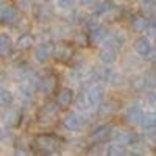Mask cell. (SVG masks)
Wrapping results in <instances>:
<instances>
[{
    "mask_svg": "<svg viewBox=\"0 0 156 156\" xmlns=\"http://www.w3.org/2000/svg\"><path fill=\"white\" fill-rule=\"evenodd\" d=\"M103 101V89L100 86H90L86 89V92L81 94L78 100V108L81 111H90V109H98Z\"/></svg>",
    "mask_w": 156,
    "mask_h": 156,
    "instance_id": "cell-1",
    "label": "cell"
},
{
    "mask_svg": "<svg viewBox=\"0 0 156 156\" xmlns=\"http://www.w3.org/2000/svg\"><path fill=\"white\" fill-rule=\"evenodd\" d=\"M59 144H61V140L55 134H37L33 139L34 148L44 154H50V153H55L56 150H59Z\"/></svg>",
    "mask_w": 156,
    "mask_h": 156,
    "instance_id": "cell-2",
    "label": "cell"
},
{
    "mask_svg": "<svg viewBox=\"0 0 156 156\" xmlns=\"http://www.w3.org/2000/svg\"><path fill=\"white\" fill-rule=\"evenodd\" d=\"M55 87H56V76H55V75L47 73V75H44V76H41V78H37L36 89H37L41 94L50 95V94L55 90Z\"/></svg>",
    "mask_w": 156,
    "mask_h": 156,
    "instance_id": "cell-3",
    "label": "cell"
},
{
    "mask_svg": "<svg viewBox=\"0 0 156 156\" xmlns=\"http://www.w3.org/2000/svg\"><path fill=\"white\" fill-rule=\"evenodd\" d=\"M123 117H125V120L129 125H140L142 117H144V112H142V109H140V106L137 105V103H131V105H128L125 108Z\"/></svg>",
    "mask_w": 156,
    "mask_h": 156,
    "instance_id": "cell-4",
    "label": "cell"
},
{
    "mask_svg": "<svg viewBox=\"0 0 156 156\" xmlns=\"http://www.w3.org/2000/svg\"><path fill=\"white\" fill-rule=\"evenodd\" d=\"M75 100V94H73V90L69 89V87H62L58 90V94L55 97V101L58 103V106L61 109H67L72 103Z\"/></svg>",
    "mask_w": 156,
    "mask_h": 156,
    "instance_id": "cell-5",
    "label": "cell"
},
{
    "mask_svg": "<svg viewBox=\"0 0 156 156\" xmlns=\"http://www.w3.org/2000/svg\"><path fill=\"white\" fill-rule=\"evenodd\" d=\"M62 125L66 126L69 131H78L84 125V117H81L78 112H69L62 119Z\"/></svg>",
    "mask_w": 156,
    "mask_h": 156,
    "instance_id": "cell-6",
    "label": "cell"
},
{
    "mask_svg": "<svg viewBox=\"0 0 156 156\" xmlns=\"http://www.w3.org/2000/svg\"><path fill=\"white\" fill-rule=\"evenodd\" d=\"M59 106L58 103H47V105H44L41 108V111H39V120L41 122H50V120H55L58 117V112H59Z\"/></svg>",
    "mask_w": 156,
    "mask_h": 156,
    "instance_id": "cell-7",
    "label": "cell"
},
{
    "mask_svg": "<svg viewBox=\"0 0 156 156\" xmlns=\"http://www.w3.org/2000/svg\"><path fill=\"white\" fill-rule=\"evenodd\" d=\"M0 17H2V22L5 25H14L16 22H19L17 8L14 5H3L2 12H0Z\"/></svg>",
    "mask_w": 156,
    "mask_h": 156,
    "instance_id": "cell-8",
    "label": "cell"
},
{
    "mask_svg": "<svg viewBox=\"0 0 156 156\" xmlns=\"http://www.w3.org/2000/svg\"><path fill=\"white\" fill-rule=\"evenodd\" d=\"M53 51H55V45L51 42H44L41 45L36 47V51H34V56H36V61L37 62H45L48 61L51 56H53Z\"/></svg>",
    "mask_w": 156,
    "mask_h": 156,
    "instance_id": "cell-9",
    "label": "cell"
},
{
    "mask_svg": "<svg viewBox=\"0 0 156 156\" xmlns=\"http://www.w3.org/2000/svg\"><path fill=\"white\" fill-rule=\"evenodd\" d=\"M109 137H112V128L111 125H101L98 128H95L92 133H90V139L97 144H103V142L109 140Z\"/></svg>",
    "mask_w": 156,
    "mask_h": 156,
    "instance_id": "cell-10",
    "label": "cell"
},
{
    "mask_svg": "<svg viewBox=\"0 0 156 156\" xmlns=\"http://www.w3.org/2000/svg\"><path fill=\"white\" fill-rule=\"evenodd\" d=\"M73 56V50L70 45L67 44H58L55 45V51H53V58L58 62H69Z\"/></svg>",
    "mask_w": 156,
    "mask_h": 156,
    "instance_id": "cell-11",
    "label": "cell"
},
{
    "mask_svg": "<svg viewBox=\"0 0 156 156\" xmlns=\"http://www.w3.org/2000/svg\"><path fill=\"white\" fill-rule=\"evenodd\" d=\"M112 140L115 144H119L122 147H126V145H131L134 142H137V136L131 134V133H126V131H117L115 134H112Z\"/></svg>",
    "mask_w": 156,
    "mask_h": 156,
    "instance_id": "cell-12",
    "label": "cell"
},
{
    "mask_svg": "<svg viewBox=\"0 0 156 156\" xmlns=\"http://www.w3.org/2000/svg\"><path fill=\"white\" fill-rule=\"evenodd\" d=\"M134 51L137 55H140V56H148L150 53H151V44H150V41H148V37H137L136 41H134Z\"/></svg>",
    "mask_w": 156,
    "mask_h": 156,
    "instance_id": "cell-13",
    "label": "cell"
},
{
    "mask_svg": "<svg viewBox=\"0 0 156 156\" xmlns=\"http://www.w3.org/2000/svg\"><path fill=\"white\" fill-rule=\"evenodd\" d=\"M98 58H100V61H101L103 64H112V62H115V59H117L115 47H112V45H106V47L100 48Z\"/></svg>",
    "mask_w": 156,
    "mask_h": 156,
    "instance_id": "cell-14",
    "label": "cell"
},
{
    "mask_svg": "<svg viewBox=\"0 0 156 156\" xmlns=\"http://www.w3.org/2000/svg\"><path fill=\"white\" fill-rule=\"evenodd\" d=\"M22 120V111L20 109H12V111H8L3 117V122H5V126L8 128H14L20 123Z\"/></svg>",
    "mask_w": 156,
    "mask_h": 156,
    "instance_id": "cell-15",
    "label": "cell"
},
{
    "mask_svg": "<svg viewBox=\"0 0 156 156\" xmlns=\"http://www.w3.org/2000/svg\"><path fill=\"white\" fill-rule=\"evenodd\" d=\"M105 81L115 87V86H120V84H122L123 76H122V73H120V72H117V70L105 69Z\"/></svg>",
    "mask_w": 156,
    "mask_h": 156,
    "instance_id": "cell-16",
    "label": "cell"
},
{
    "mask_svg": "<svg viewBox=\"0 0 156 156\" xmlns=\"http://www.w3.org/2000/svg\"><path fill=\"white\" fill-rule=\"evenodd\" d=\"M148 27H150V20L147 17H144V16H137L131 22V28L136 33H145L148 30Z\"/></svg>",
    "mask_w": 156,
    "mask_h": 156,
    "instance_id": "cell-17",
    "label": "cell"
},
{
    "mask_svg": "<svg viewBox=\"0 0 156 156\" xmlns=\"http://www.w3.org/2000/svg\"><path fill=\"white\" fill-rule=\"evenodd\" d=\"M33 45H34V37L30 33H22L17 39V42H16L17 50H28Z\"/></svg>",
    "mask_w": 156,
    "mask_h": 156,
    "instance_id": "cell-18",
    "label": "cell"
},
{
    "mask_svg": "<svg viewBox=\"0 0 156 156\" xmlns=\"http://www.w3.org/2000/svg\"><path fill=\"white\" fill-rule=\"evenodd\" d=\"M111 11H115L114 3L109 2V0H105V2H100V3L95 5L94 14H95V16H106V14H109Z\"/></svg>",
    "mask_w": 156,
    "mask_h": 156,
    "instance_id": "cell-19",
    "label": "cell"
},
{
    "mask_svg": "<svg viewBox=\"0 0 156 156\" xmlns=\"http://www.w3.org/2000/svg\"><path fill=\"white\" fill-rule=\"evenodd\" d=\"M90 34V41L92 42H101V41H106L108 39V30L105 27H101V25H98V27H95L94 30L89 31Z\"/></svg>",
    "mask_w": 156,
    "mask_h": 156,
    "instance_id": "cell-20",
    "label": "cell"
},
{
    "mask_svg": "<svg viewBox=\"0 0 156 156\" xmlns=\"http://www.w3.org/2000/svg\"><path fill=\"white\" fill-rule=\"evenodd\" d=\"M0 51L2 56H9L12 51V41L8 34H2L0 36Z\"/></svg>",
    "mask_w": 156,
    "mask_h": 156,
    "instance_id": "cell-21",
    "label": "cell"
},
{
    "mask_svg": "<svg viewBox=\"0 0 156 156\" xmlns=\"http://www.w3.org/2000/svg\"><path fill=\"white\" fill-rule=\"evenodd\" d=\"M140 126L144 129H154L156 128V112H147L142 117V122H140Z\"/></svg>",
    "mask_w": 156,
    "mask_h": 156,
    "instance_id": "cell-22",
    "label": "cell"
},
{
    "mask_svg": "<svg viewBox=\"0 0 156 156\" xmlns=\"http://www.w3.org/2000/svg\"><path fill=\"white\" fill-rule=\"evenodd\" d=\"M34 17H36L39 22L45 23L47 20H50L51 17H53V14H51V11H50L47 6H39V8L34 9Z\"/></svg>",
    "mask_w": 156,
    "mask_h": 156,
    "instance_id": "cell-23",
    "label": "cell"
},
{
    "mask_svg": "<svg viewBox=\"0 0 156 156\" xmlns=\"http://www.w3.org/2000/svg\"><path fill=\"white\" fill-rule=\"evenodd\" d=\"M142 86H144L145 89H153L156 87V70H150L144 75V78H142Z\"/></svg>",
    "mask_w": 156,
    "mask_h": 156,
    "instance_id": "cell-24",
    "label": "cell"
},
{
    "mask_svg": "<svg viewBox=\"0 0 156 156\" xmlns=\"http://www.w3.org/2000/svg\"><path fill=\"white\" fill-rule=\"evenodd\" d=\"M125 41H126V37H125L123 33H115V34L111 36V44L109 45H112V47H122L125 44Z\"/></svg>",
    "mask_w": 156,
    "mask_h": 156,
    "instance_id": "cell-25",
    "label": "cell"
},
{
    "mask_svg": "<svg viewBox=\"0 0 156 156\" xmlns=\"http://www.w3.org/2000/svg\"><path fill=\"white\" fill-rule=\"evenodd\" d=\"M106 153L111 154V156H122V154H125V147H122V145H119V144H115V142H114L112 145L108 147Z\"/></svg>",
    "mask_w": 156,
    "mask_h": 156,
    "instance_id": "cell-26",
    "label": "cell"
},
{
    "mask_svg": "<svg viewBox=\"0 0 156 156\" xmlns=\"http://www.w3.org/2000/svg\"><path fill=\"white\" fill-rule=\"evenodd\" d=\"M0 100H2V106H3V108H9V105L12 103V94L9 92V90L3 89V90H2V97H0Z\"/></svg>",
    "mask_w": 156,
    "mask_h": 156,
    "instance_id": "cell-27",
    "label": "cell"
},
{
    "mask_svg": "<svg viewBox=\"0 0 156 156\" xmlns=\"http://www.w3.org/2000/svg\"><path fill=\"white\" fill-rule=\"evenodd\" d=\"M89 37H90V36H89ZM89 37H87V34H84V33H76V34L73 36V41H75V44L84 47V45L89 44Z\"/></svg>",
    "mask_w": 156,
    "mask_h": 156,
    "instance_id": "cell-28",
    "label": "cell"
},
{
    "mask_svg": "<svg viewBox=\"0 0 156 156\" xmlns=\"http://www.w3.org/2000/svg\"><path fill=\"white\" fill-rule=\"evenodd\" d=\"M73 3H75V0H56V5L61 9H69L73 6Z\"/></svg>",
    "mask_w": 156,
    "mask_h": 156,
    "instance_id": "cell-29",
    "label": "cell"
},
{
    "mask_svg": "<svg viewBox=\"0 0 156 156\" xmlns=\"http://www.w3.org/2000/svg\"><path fill=\"white\" fill-rule=\"evenodd\" d=\"M115 109H112V103H108V105H103L100 108V114L101 115H108V114H112Z\"/></svg>",
    "mask_w": 156,
    "mask_h": 156,
    "instance_id": "cell-30",
    "label": "cell"
},
{
    "mask_svg": "<svg viewBox=\"0 0 156 156\" xmlns=\"http://www.w3.org/2000/svg\"><path fill=\"white\" fill-rule=\"evenodd\" d=\"M142 3L148 8H154L156 6V0H142Z\"/></svg>",
    "mask_w": 156,
    "mask_h": 156,
    "instance_id": "cell-31",
    "label": "cell"
},
{
    "mask_svg": "<svg viewBox=\"0 0 156 156\" xmlns=\"http://www.w3.org/2000/svg\"><path fill=\"white\" fill-rule=\"evenodd\" d=\"M19 3L22 5V8L23 6H30L31 5V0H19Z\"/></svg>",
    "mask_w": 156,
    "mask_h": 156,
    "instance_id": "cell-32",
    "label": "cell"
},
{
    "mask_svg": "<svg viewBox=\"0 0 156 156\" xmlns=\"http://www.w3.org/2000/svg\"><path fill=\"white\" fill-rule=\"evenodd\" d=\"M94 2H95V0H80L81 5H92Z\"/></svg>",
    "mask_w": 156,
    "mask_h": 156,
    "instance_id": "cell-33",
    "label": "cell"
},
{
    "mask_svg": "<svg viewBox=\"0 0 156 156\" xmlns=\"http://www.w3.org/2000/svg\"><path fill=\"white\" fill-rule=\"evenodd\" d=\"M150 23H151V25H154V27H156V12H154V14L151 16V19H150Z\"/></svg>",
    "mask_w": 156,
    "mask_h": 156,
    "instance_id": "cell-34",
    "label": "cell"
},
{
    "mask_svg": "<svg viewBox=\"0 0 156 156\" xmlns=\"http://www.w3.org/2000/svg\"><path fill=\"white\" fill-rule=\"evenodd\" d=\"M151 61H153V62H156V45H154V53L151 55Z\"/></svg>",
    "mask_w": 156,
    "mask_h": 156,
    "instance_id": "cell-35",
    "label": "cell"
},
{
    "mask_svg": "<svg viewBox=\"0 0 156 156\" xmlns=\"http://www.w3.org/2000/svg\"><path fill=\"white\" fill-rule=\"evenodd\" d=\"M39 2H48V0H39Z\"/></svg>",
    "mask_w": 156,
    "mask_h": 156,
    "instance_id": "cell-36",
    "label": "cell"
}]
</instances>
